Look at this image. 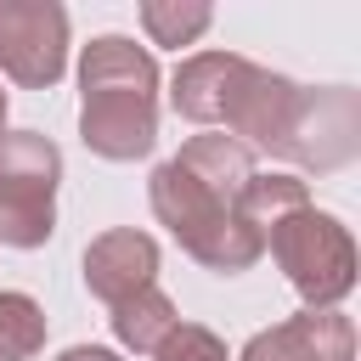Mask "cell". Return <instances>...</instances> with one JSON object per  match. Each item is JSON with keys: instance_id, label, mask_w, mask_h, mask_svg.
I'll list each match as a JSON object with an SVG mask.
<instances>
[{"instance_id": "1", "label": "cell", "mask_w": 361, "mask_h": 361, "mask_svg": "<svg viewBox=\"0 0 361 361\" xmlns=\"http://www.w3.org/2000/svg\"><path fill=\"white\" fill-rule=\"evenodd\" d=\"M169 107L192 124H214L248 152L288 158L305 175L344 169L361 152V102L350 85L305 90L237 51H192L169 79Z\"/></svg>"}, {"instance_id": "2", "label": "cell", "mask_w": 361, "mask_h": 361, "mask_svg": "<svg viewBox=\"0 0 361 361\" xmlns=\"http://www.w3.org/2000/svg\"><path fill=\"white\" fill-rule=\"evenodd\" d=\"M147 203L197 265L237 276L265 254L271 220L310 203V192L299 175H259L243 141L209 130L152 169Z\"/></svg>"}, {"instance_id": "3", "label": "cell", "mask_w": 361, "mask_h": 361, "mask_svg": "<svg viewBox=\"0 0 361 361\" xmlns=\"http://www.w3.org/2000/svg\"><path fill=\"white\" fill-rule=\"evenodd\" d=\"M79 141L130 164L158 147V62L124 34H96L79 56Z\"/></svg>"}, {"instance_id": "4", "label": "cell", "mask_w": 361, "mask_h": 361, "mask_svg": "<svg viewBox=\"0 0 361 361\" xmlns=\"http://www.w3.org/2000/svg\"><path fill=\"white\" fill-rule=\"evenodd\" d=\"M271 259L282 265V276L293 282V293L305 299V310H338L355 288V237L338 214L299 203L282 220H271L265 231Z\"/></svg>"}, {"instance_id": "5", "label": "cell", "mask_w": 361, "mask_h": 361, "mask_svg": "<svg viewBox=\"0 0 361 361\" xmlns=\"http://www.w3.org/2000/svg\"><path fill=\"white\" fill-rule=\"evenodd\" d=\"M62 152L39 130H0V243L39 248L56 231Z\"/></svg>"}, {"instance_id": "6", "label": "cell", "mask_w": 361, "mask_h": 361, "mask_svg": "<svg viewBox=\"0 0 361 361\" xmlns=\"http://www.w3.org/2000/svg\"><path fill=\"white\" fill-rule=\"evenodd\" d=\"M0 73L51 90L68 73V11L56 0H0Z\"/></svg>"}, {"instance_id": "7", "label": "cell", "mask_w": 361, "mask_h": 361, "mask_svg": "<svg viewBox=\"0 0 361 361\" xmlns=\"http://www.w3.org/2000/svg\"><path fill=\"white\" fill-rule=\"evenodd\" d=\"M158 282V243L135 226H113L85 243V288L113 310Z\"/></svg>"}, {"instance_id": "8", "label": "cell", "mask_w": 361, "mask_h": 361, "mask_svg": "<svg viewBox=\"0 0 361 361\" xmlns=\"http://www.w3.org/2000/svg\"><path fill=\"white\" fill-rule=\"evenodd\" d=\"M237 361H355V322L344 310H299L254 333Z\"/></svg>"}, {"instance_id": "9", "label": "cell", "mask_w": 361, "mask_h": 361, "mask_svg": "<svg viewBox=\"0 0 361 361\" xmlns=\"http://www.w3.org/2000/svg\"><path fill=\"white\" fill-rule=\"evenodd\" d=\"M113 338L124 344V350H135V355H152L158 344H164V333L180 322V310H175V299L152 282V288H141L135 299H124V305H113Z\"/></svg>"}, {"instance_id": "10", "label": "cell", "mask_w": 361, "mask_h": 361, "mask_svg": "<svg viewBox=\"0 0 361 361\" xmlns=\"http://www.w3.org/2000/svg\"><path fill=\"white\" fill-rule=\"evenodd\" d=\"M141 28H147V39L152 45H192L209 23H214V6H203V0H141Z\"/></svg>"}, {"instance_id": "11", "label": "cell", "mask_w": 361, "mask_h": 361, "mask_svg": "<svg viewBox=\"0 0 361 361\" xmlns=\"http://www.w3.org/2000/svg\"><path fill=\"white\" fill-rule=\"evenodd\" d=\"M45 350V310L28 293L0 288V361H28Z\"/></svg>"}, {"instance_id": "12", "label": "cell", "mask_w": 361, "mask_h": 361, "mask_svg": "<svg viewBox=\"0 0 361 361\" xmlns=\"http://www.w3.org/2000/svg\"><path fill=\"white\" fill-rule=\"evenodd\" d=\"M147 361H231V355H226V338L209 333L203 322H175Z\"/></svg>"}, {"instance_id": "13", "label": "cell", "mask_w": 361, "mask_h": 361, "mask_svg": "<svg viewBox=\"0 0 361 361\" xmlns=\"http://www.w3.org/2000/svg\"><path fill=\"white\" fill-rule=\"evenodd\" d=\"M56 361H124V355H113V350H102V344H68Z\"/></svg>"}, {"instance_id": "14", "label": "cell", "mask_w": 361, "mask_h": 361, "mask_svg": "<svg viewBox=\"0 0 361 361\" xmlns=\"http://www.w3.org/2000/svg\"><path fill=\"white\" fill-rule=\"evenodd\" d=\"M0 130H6V90H0Z\"/></svg>"}]
</instances>
